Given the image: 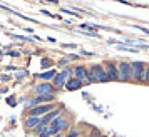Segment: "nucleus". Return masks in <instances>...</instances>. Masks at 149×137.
<instances>
[{
  "mask_svg": "<svg viewBox=\"0 0 149 137\" xmlns=\"http://www.w3.org/2000/svg\"><path fill=\"white\" fill-rule=\"evenodd\" d=\"M70 74H72V72H70L69 68L62 70V72H59V74H55V77H54V87H57V89L64 87V85H65V82L69 80Z\"/></svg>",
  "mask_w": 149,
  "mask_h": 137,
  "instance_id": "20e7f679",
  "label": "nucleus"
},
{
  "mask_svg": "<svg viewBox=\"0 0 149 137\" xmlns=\"http://www.w3.org/2000/svg\"><path fill=\"white\" fill-rule=\"evenodd\" d=\"M144 64L142 62H132L131 64V77L136 80H144Z\"/></svg>",
  "mask_w": 149,
  "mask_h": 137,
  "instance_id": "7ed1b4c3",
  "label": "nucleus"
},
{
  "mask_svg": "<svg viewBox=\"0 0 149 137\" xmlns=\"http://www.w3.org/2000/svg\"><path fill=\"white\" fill-rule=\"evenodd\" d=\"M87 80L89 82H107L109 77L106 74V68H102L101 65H94L87 70Z\"/></svg>",
  "mask_w": 149,
  "mask_h": 137,
  "instance_id": "f257e3e1",
  "label": "nucleus"
},
{
  "mask_svg": "<svg viewBox=\"0 0 149 137\" xmlns=\"http://www.w3.org/2000/svg\"><path fill=\"white\" fill-rule=\"evenodd\" d=\"M55 137H64V136H55Z\"/></svg>",
  "mask_w": 149,
  "mask_h": 137,
  "instance_id": "6ab92c4d",
  "label": "nucleus"
},
{
  "mask_svg": "<svg viewBox=\"0 0 149 137\" xmlns=\"http://www.w3.org/2000/svg\"><path fill=\"white\" fill-rule=\"evenodd\" d=\"M59 116H61V109H55V110H52V112H49L45 117H42V119H40V124H42V125H47L50 120H54L55 117H59Z\"/></svg>",
  "mask_w": 149,
  "mask_h": 137,
  "instance_id": "9d476101",
  "label": "nucleus"
},
{
  "mask_svg": "<svg viewBox=\"0 0 149 137\" xmlns=\"http://www.w3.org/2000/svg\"><path fill=\"white\" fill-rule=\"evenodd\" d=\"M7 102H8V104H10V105H14V104H15V100H14V99H12V97H10V99H8Z\"/></svg>",
  "mask_w": 149,
  "mask_h": 137,
  "instance_id": "f3484780",
  "label": "nucleus"
},
{
  "mask_svg": "<svg viewBox=\"0 0 149 137\" xmlns=\"http://www.w3.org/2000/svg\"><path fill=\"white\" fill-rule=\"evenodd\" d=\"M144 80H146V82H149V67L144 70Z\"/></svg>",
  "mask_w": 149,
  "mask_h": 137,
  "instance_id": "2eb2a0df",
  "label": "nucleus"
},
{
  "mask_svg": "<svg viewBox=\"0 0 149 137\" xmlns=\"http://www.w3.org/2000/svg\"><path fill=\"white\" fill-rule=\"evenodd\" d=\"M50 109H52V105H50V104H45V105H37V107H34V109H30V116L40 117L42 114L50 112Z\"/></svg>",
  "mask_w": 149,
  "mask_h": 137,
  "instance_id": "6e6552de",
  "label": "nucleus"
},
{
  "mask_svg": "<svg viewBox=\"0 0 149 137\" xmlns=\"http://www.w3.org/2000/svg\"><path fill=\"white\" fill-rule=\"evenodd\" d=\"M25 74H27V72H19V74H17V79H22Z\"/></svg>",
  "mask_w": 149,
  "mask_h": 137,
  "instance_id": "dca6fc26",
  "label": "nucleus"
},
{
  "mask_svg": "<svg viewBox=\"0 0 149 137\" xmlns=\"http://www.w3.org/2000/svg\"><path fill=\"white\" fill-rule=\"evenodd\" d=\"M37 95H52L54 94V87L50 84H39L37 87H34Z\"/></svg>",
  "mask_w": 149,
  "mask_h": 137,
  "instance_id": "423d86ee",
  "label": "nucleus"
},
{
  "mask_svg": "<svg viewBox=\"0 0 149 137\" xmlns=\"http://www.w3.org/2000/svg\"><path fill=\"white\" fill-rule=\"evenodd\" d=\"M82 85L81 80H77V79H70V80H67L65 82V87H67L69 90H75V89H79Z\"/></svg>",
  "mask_w": 149,
  "mask_h": 137,
  "instance_id": "f8f14e48",
  "label": "nucleus"
},
{
  "mask_svg": "<svg viewBox=\"0 0 149 137\" xmlns=\"http://www.w3.org/2000/svg\"><path fill=\"white\" fill-rule=\"evenodd\" d=\"M75 57H77V55H70V57H64L62 60H59V64H61V65H65L67 62H70L72 59H75Z\"/></svg>",
  "mask_w": 149,
  "mask_h": 137,
  "instance_id": "4468645a",
  "label": "nucleus"
},
{
  "mask_svg": "<svg viewBox=\"0 0 149 137\" xmlns=\"http://www.w3.org/2000/svg\"><path fill=\"white\" fill-rule=\"evenodd\" d=\"M45 2H50V3H57V0H45Z\"/></svg>",
  "mask_w": 149,
  "mask_h": 137,
  "instance_id": "a211bd4d",
  "label": "nucleus"
},
{
  "mask_svg": "<svg viewBox=\"0 0 149 137\" xmlns=\"http://www.w3.org/2000/svg\"><path fill=\"white\" fill-rule=\"evenodd\" d=\"M40 124V117L37 116H30L25 119V127H29V129H32V127H37Z\"/></svg>",
  "mask_w": 149,
  "mask_h": 137,
  "instance_id": "9b49d317",
  "label": "nucleus"
},
{
  "mask_svg": "<svg viewBox=\"0 0 149 137\" xmlns=\"http://www.w3.org/2000/svg\"><path fill=\"white\" fill-rule=\"evenodd\" d=\"M74 74H75V79H77V80H81L82 84H89V80H87V68H84L82 65H79V67H75Z\"/></svg>",
  "mask_w": 149,
  "mask_h": 137,
  "instance_id": "0eeeda50",
  "label": "nucleus"
},
{
  "mask_svg": "<svg viewBox=\"0 0 149 137\" xmlns=\"http://www.w3.org/2000/svg\"><path fill=\"white\" fill-rule=\"evenodd\" d=\"M106 74H107L109 80H119V75H117V67H116L114 64H107L106 65Z\"/></svg>",
  "mask_w": 149,
  "mask_h": 137,
  "instance_id": "1a4fd4ad",
  "label": "nucleus"
},
{
  "mask_svg": "<svg viewBox=\"0 0 149 137\" xmlns=\"http://www.w3.org/2000/svg\"><path fill=\"white\" fill-rule=\"evenodd\" d=\"M52 77H55V70H47V72H44V74H39V79H44V80H50Z\"/></svg>",
  "mask_w": 149,
  "mask_h": 137,
  "instance_id": "ddd939ff",
  "label": "nucleus"
},
{
  "mask_svg": "<svg viewBox=\"0 0 149 137\" xmlns=\"http://www.w3.org/2000/svg\"><path fill=\"white\" fill-rule=\"evenodd\" d=\"M117 75H119V80H129L131 79V64L127 62H121L117 65Z\"/></svg>",
  "mask_w": 149,
  "mask_h": 137,
  "instance_id": "39448f33",
  "label": "nucleus"
},
{
  "mask_svg": "<svg viewBox=\"0 0 149 137\" xmlns=\"http://www.w3.org/2000/svg\"><path fill=\"white\" fill-rule=\"evenodd\" d=\"M67 127V120H65V117H62V116H59V117H55L54 120H52V124L49 125V129H50V134L52 136H55V134H59L62 129H65Z\"/></svg>",
  "mask_w": 149,
  "mask_h": 137,
  "instance_id": "f03ea898",
  "label": "nucleus"
},
{
  "mask_svg": "<svg viewBox=\"0 0 149 137\" xmlns=\"http://www.w3.org/2000/svg\"><path fill=\"white\" fill-rule=\"evenodd\" d=\"M50 137H55V136H50Z\"/></svg>",
  "mask_w": 149,
  "mask_h": 137,
  "instance_id": "aec40b11",
  "label": "nucleus"
}]
</instances>
